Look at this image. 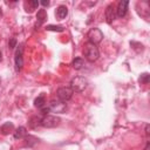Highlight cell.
<instances>
[{
  "instance_id": "cell-1",
  "label": "cell",
  "mask_w": 150,
  "mask_h": 150,
  "mask_svg": "<svg viewBox=\"0 0 150 150\" xmlns=\"http://www.w3.org/2000/svg\"><path fill=\"white\" fill-rule=\"evenodd\" d=\"M83 54H84V57L90 61V62H94L98 59L100 56V52H98V48L96 45L94 43H90V42H87L84 45V48H83Z\"/></svg>"
},
{
  "instance_id": "cell-2",
  "label": "cell",
  "mask_w": 150,
  "mask_h": 150,
  "mask_svg": "<svg viewBox=\"0 0 150 150\" xmlns=\"http://www.w3.org/2000/svg\"><path fill=\"white\" fill-rule=\"evenodd\" d=\"M87 86H88V81L83 76H76L70 81V88L73 91H76V93L83 91L87 88Z\"/></svg>"
},
{
  "instance_id": "cell-3",
  "label": "cell",
  "mask_w": 150,
  "mask_h": 150,
  "mask_svg": "<svg viewBox=\"0 0 150 150\" xmlns=\"http://www.w3.org/2000/svg\"><path fill=\"white\" fill-rule=\"evenodd\" d=\"M61 122V118L56 115H45L42 118H41V125L45 127V128H55L60 124Z\"/></svg>"
},
{
  "instance_id": "cell-4",
  "label": "cell",
  "mask_w": 150,
  "mask_h": 150,
  "mask_svg": "<svg viewBox=\"0 0 150 150\" xmlns=\"http://www.w3.org/2000/svg\"><path fill=\"white\" fill-rule=\"evenodd\" d=\"M87 38H88V40H89L90 43L97 45V43H100V42L102 41V39H103V33L101 32V29L94 27V28H90V29H89V32H88V34H87Z\"/></svg>"
},
{
  "instance_id": "cell-5",
  "label": "cell",
  "mask_w": 150,
  "mask_h": 150,
  "mask_svg": "<svg viewBox=\"0 0 150 150\" xmlns=\"http://www.w3.org/2000/svg\"><path fill=\"white\" fill-rule=\"evenodd\" d=\"M48 109L49 111H53L56 114H63L67 110V104L66 102H62L60 100H53L48 104Z\"/></svg>"
},
{
  "instance_id": "cell-6",
  "label": "cell",
  "mask_w": 150,
  "mask_h": 150,
  "mask_svg": "<svg viewBox=\"0 0 150 150\" xmlns=\"http://www.w3.org/2000/svg\"><path fill=\"white\" fill-rule=\"evenodd\" d=\"M74 91L71 90L70 87H61L57 89L56 91V96H57V100L62 101V102H67L71 98Z\"/></svg>"
},
{
  "instance_id": "cell-7",
  "label": "cell",
  "mask_w": 150,
  "mask_h": 150,
  "mask_svg": "<svg viewBox=\"0 0 150 150\" xmlns=\"http://www.w3.org/2000/svg\"><path fill=\"white\" fill-rule=\"evenodd\" d=\"M22 54H23V47L22 45H20L15 52V57H14V64H15V70L16 71H20L23 67V57H22Z\"/></svg>"
},
{
  "instance_id": "cell-8",
  "label": "cell",
  "mask_w": 150,
  "mask_h": 150,
  "mask_svg": "<svg viewBox=\"0 0 150 150\" xmlns=\"http://www.w3.org/2000/svg\"><path fill=\"white\" fill-rule=\"evenodd\" d=\"M128 6H129V1H120L117 7H116V15L118 18H123L127 12H128Z\"/></svg>"
},
{
  "instance_id": "cell-9",
  "label": "cell",
  "mask_w": 150,
  "mask_h": 150,
  "mask_svg": "<svg viewBox=\"0 0 150 150\" xmlns=\"http://www.w3.org/2000/svg\"><path fill=\"white\" fill-rule=\"evenodd\" d=\"M116 18V8L114 7V5H109L105 9V19L108 23H111Z\"/></svg>"
},
{
  "instance_id": "cell-10",
  "label": "cell",
  "mask_w": 150,
  "mask_h": 150,
  "mask_svg": "<svg viewBox=\"0 0 150 150\" xmlns=\"http://www.w3.org/2000/svg\"><path fill=\"white\" fill-rule=\"evenodd\" d=\"M14 132V125H13V123H11V122H6V123H4L1 127H0V132L2 134V135H8L9 132Z\"/></svg>"
},
{
  "instance_id": "cell-11",
  "label": "cell",
  "mask_w": 150,
  "mask_h": 150,
  "mask_svg": "<svg viewBox=\"0 0 150 150\" xmlns=\"http://www.w3.org/2000/svg\"><path fill=\"white\" fill-rule=\"evenodd\" d=\"M55 15H56V18H57L59 20L64 19V18L68 15V8H67L66 6H63V5H62V6H59L57 9H56Z\"/></svg>"
},
{
  "instance_id": "cell-12",
  "label": "cell",
  "mask_w": 150,
  "mask_h": 150,
  "mask_svg": "<svg viewBox=\"0 0 150 150\" xmlns=\"http://www.w3.org/2000/svg\"><path fill=\"white\" fill-rule=\"evenodd\" d=\"M26 136H27V129L25 127H19L14 130V138L21 139V138H25Z\"/></svg>"
},
{
  "instance_id": "cell-13",
  "label": "cell",
  "mask_w": 150,
  "mask_h": 150,
  "mask_svg": "<svg viewBox=\"0 0 150 150\" xmlns=\"http://www.w3.org/2000/svg\"><path fill=\"white\" fill-rule=\"evenodd\" d=\"M28 123L32 129H38L39 127H41V118L39 116H33V117H30Z\"/></svg>"
},
{
  "instance_id": "cell-14",
  "label": "cell",
  "mask_w": 150,
  "mask_h": 150,
  "mask_svg": "<svg viewBox=\"0 0 150 150\" xmlns=\"http://www.w3.org/2000/svg\"><path fill=\"white\" fill-rule=\"evenodd\" d=\"M71 67L75 70H80L83 67V59L82 57H75L73 60V62H71Z\"/></svg>"
},
{
  "instance_id": "cell-15",
  "label": "cell",
  "mask_w": 150,
  "mask_h": 150,
  "mask_svg": "<svg viewBox=\"0 0 150 150\" xmlns=\"http://www.w3.org/2000/svg\"><path fill=\"white\" fill-rule=\"evenodd\" d=\"M36 19L39 21V23H43L47 19V12L46 9H39L36 13Z\"/></svg>"
},
{
  "instance_id": "cell-16",
  "label": "cell",
  "mask_w": 150,
  "mask_h": 150,
  "mask_svg": "<svg viewBox=\"0 0 150 150\" xmlns=\"http://www.w3.org/2000/svg\"><path fill=\"white\" fill-rule=\"evenodd\" d=\"M45 103H46V98H45V96L43 95H40V96H38L35 100H34V105L36 107V108H42V107H45Z\"/></svg>"
},
{
  "instance_id": "cell-17",
  "label": "cell",
  "mask_w": 150,
  "mask_h": 150,
  "mask_svg": "<svg viewBox=\"0 0 150 150\" xmlns=\"http://www.w3.org/2000/svg\"><path fill=\"white\" fill-rule=\"evenodd\" d=\"M25 143H26V145H28V146H33L34 144H36L38 142H39V139L36 138V137H34V136H26L25 138Z\"/></svg>"
},
{
  "instance_id": "cell-18",
  "label": "cell",
  "mask_w": 150,
  "mask_h": 150,
  "mask_svg": "<svg viewBox=\"0 0 150 150\" xmlns=\"http://www.w3.org/2000/svg\"><path fill=\"white\" fill-rule=\"evenodd\" d=\"M138 81H139V83H143V84L149 83V81H150V75H149V73H143V74H141Z\"/></svg>"
},
{
  "instance_id": "cell-19",
  "label": "cell",
  "mask_w": 150,
  "mask_h": 150,
  "mask_svg": "<svg viewBox=\"0 0 150 150\" xmlns=\"http://www.w3.org/2000/svg\"><path fill=\"white\" fill-rule=\"evenodd\" d=\"M47 30H50V32H63L64 28L62 26H55V25H48L46 27Z\"/></svg>"
},
{
  "instance_id": "cell-20",
  "label": "cell",
  "mask_w": 150,
  "mask_h": 150,
  "mask_svg": "<svg viewBox=\"0 0 150 150\" xmlns=\"http://www.w3.org/2000/svg\"><path fill=\"white\" fill-rule=\"evenodd\" d=\"M8 47L9 49H14L16 47V39L15 38H11L9 41H8Z\"/></svg>"
},
{
  "instance_id": "cell-21",
  "label": "cell",
  "mask_w": 150,
  "mask_h": 150,
  "mask_svg": "<svg viewBox=\"0 0 150 150\" xmlns=\"http://www.w3.org/2000/svg\"><path fill=\"white\" fill-rule=\"evenodd\" d=\"M28 5H30L32 11H33V9H35V8L39 7V1H38V0H29V1H28Z\"/></svg>"
},
{
  "instance_id": "cell-22",
  "label": "cell",
  "mask_w": 150,
  "mask_h": 150,
  "mask_svg": "<svg viewBox=\"0 0 150 150\" xmlns=\"http://www.w3.org/2000/svg\"><path fill=\"white\" fill-rule=\"evenodd\" d=\"M145 135L149 137V135H150V125L149 124H146L145 125Z\"/></svg>"
},
{
  "instance_id": "cell-23",
  "label": "cell",
  "mask_w": 150,
  "mask_h": 150,
  "mask_svg": "<svg viewBox=\"0 0 150 150\" xmlns=\"http://www.w3.org/2000/svg\"><path fill=\"white\" fill-rule=\"evenodd\" d=\"M39 4H41V5H42V6H45V7H46V6H49V1H48V0H47V1H46V0L40 1Z\"/></svg>"
},
{
  "instance_id": "cell-24",
  "label": "cell",
  "mask_w": 150,
  "mask_h": 150,
  "mask_svg": "<svg viewBox=\"0 0 150 150\" xmlns=\"http://www.w3.org/2000/svg\"><path fill=\"white\" fill-rule=\"evenodd\" d=\"M144 150H150V143H149V142L146 143V145H145V148H144Z\"/></svg>"
},
{
  "instance_id": "cell-25",
  "label": "cell",
  "mask_w": 150,
  "mask_h": 150,
  "mask_svg": "<svg viewBox=\"0 0 150 150\" xmlns=\"http://www.w3.org/2000/svg\"><path fill=\"white\" fill-rule=\"evenodd\" d=\"M0 16H1V9H0Z\"/></svg>"
},
{
  "instance_id": "cell-26",
  "label": "cell",
  "mask_w": 150,
  "mask_h": 150,
  "mask_svg": "<svg viewBox=\"0 0 150 150\" xmlns=\"http://www.w3.org/2000/svg\"><path fill=\"white\" fill-rule=\"evenodd\" d=\"M0 59H1V53H0Z\"/></svg>"
}]
</instances>
